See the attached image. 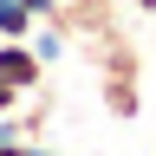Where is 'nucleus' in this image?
Listing matches in <instances>:
<instances>
[{"mask_svg":"<svg viewBox=\"0 0 156 156\" xmlns=\"http://www.w3.org/2000/svg\"><path fill=\"white\" fill-rule=\"evenodd\" d=\"M91 72H98V98H104V111L130 124V117L143 111V52L124 39V26L104 33V39H91Z\"/></svg>","mask_w":156,"mask_h":156,"instance_id":"f257e3e1","label":"nucleus"},{"mask_svg":"<svg viewBox=\"0 0 156 156\" xmlns=\"http://www.w3.org/2000/svg\"><path fill=\"white\" fill-rule=\"evenodd\" d=\"M52 26H65L72 39H104L117 33V0H65Z\"/></svg>","mask_w":156,"mask_h":156,"instance_id":"f03ea898","label":"nucleus"},{"mask_svg":"<svg viewBox=\"0 0 156 156\" xmlns=\"http://www.w3.org/2000/svg\"><path fill=\"white\" fill-rule=\"evenodd\" d=\"M0 78H7L13 91H39V78H46V58L33 52V39H0Z\"/></svg>","mask_w":156,"mask_h":156,"instance_id":"7ed1b4c3","label":"nucleus"},{"mask_svg":"<svg viewBox=\"0 0 156 156\" xmlns=\"http://www.w3.org/2000/svg\"><path fill=\"white\" fill-rule=\"evenodd\" d=\"M33 26L39 20L20 7V0H0V39H33Z\"/></svg>","mask_w":156,"mask_h":156,"instance_id":"20e7f679","label":"nucleus"},{"mask_svg":"<svg viewBox=\"0 0 156 156\" xmlns=\"http://www.w3.org/2000/svg\"><path fill=\"white\" fill-rule=\"evenodd\" d=\"M65 39H72L65 26H52V20H39V26H33V52H39V58L52 65V58H65Z\"/></svg>","mask_w":156,"mask_h":156,"instance_id":"39448f33","label":"nucleus"},{"mask_svg":"<svg viewBox=\"0 0 156 156\" xmlns=\"http://www.w3.org/2000/svg\"><path fill=\"white\" fill-rule=\"evenodd\" d=\"M46 117H52V111H46V98H39V104H33L26 117H20V136H26V143H39V130H46Z\"/></svg>","mask_w":156,"mask_h":156,"instance_id":"423d86ee","label":"nucleus"},{"mask_svg":"<svg viewBox=\"0 0 156 156\" xmlns=\"http://www.w3.org/2000/svg\"><path fill=\"white\" fill-rule=\"evenodd\" d=\"M20 7H26L33 20H58V7H65V0H20Z\"/></svg>","mask_w":156,"mask_h":156,"instance_id":"0eeeda50","label":"nucleus"},{"mask_svg":"<svg viewBox=\"0 0 156 156\" xmlns=\"http://www.w3.org/2000/svg\"><path fill=\"white\" fill-rule=\"evenodd\" d=\"M20 98H26V91H13V85H7V78H0V117H7V111L20 104Z\"/></svg>","mask_w":156,"mask_h":156,"instance_id":"6e6552de","label":"nucleus"},{"mask_svg":"<svg viewBox=\"0 0 156 156\" xmlns=\"http://www.w3.org/2000/svg\"><path fill=\"white\" fill-rule=\"evenodd\" d=\"M0 156H33V143H0Z\"/></svg>","mask_w":156,"mask_h":156,"instance_id":"1a4fd4ad","label":"nucleus"},{"mask_svg":"<svg viewBox=\"0 0 156 156\" xmlns=\"http://www.w3.org/2000/svg\"><path fill=\"white\" fill-rule=\"evenodd\" d=\"M130 7H136V13H156V0H130Z\"/></svg>","mask_w":156,"mask_h":156,"instance_id":"9d476101","label":"nucleus"},{"mask_svg":"<svg viewBox=\"0 0 156 156\" xmlns=\"http://www.w3.org/2000/svg\"><path fill=\"white\" fill-rule=\"evenodd\" d=\"M33 156H58V150H46V143H33Z\"/></svg>","mask_w":156,"mask_h":156,"instance_id":"9b49d317","label":"nucleus"}]
</instances>
